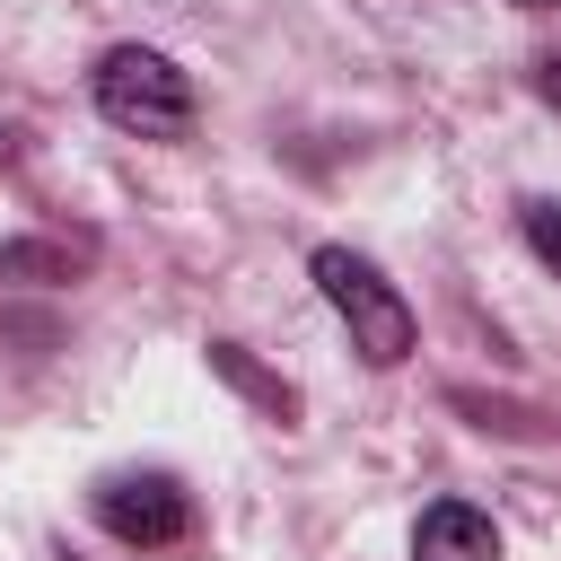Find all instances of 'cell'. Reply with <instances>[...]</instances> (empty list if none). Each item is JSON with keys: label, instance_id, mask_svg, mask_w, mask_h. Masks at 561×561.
<instances>
[{"label": "cell", "instance_id": "cell-1", "mask_svg": "<svg viewBox=\"0 0 561 561\" xmlns=\"http://www.w3.org/2000/svg\"><path fill=\"white\" fill-rule=\"evenodd\" d=\"M88 96L114 131H140V140H184L193 131V79L149 44H114L88 70Z\"/></svg>", "mask_w": 561, "mask_h": 561}, {"label": "cell", "instance_id": "cell-4", "mask_svg": "<svg viewBox=\"0 0 561 561\" xmlns=\"http://www.w3.org/2000/svg\"><path fill=\"white\" fill-rule=\"evenodd\" d=\"M412 561H500V526L473 500H438L412 526Z\"/></svg>", "mask_w": 561, "mask_h": 561}, {"label": "cell", "instance_id": "cell-5", "mask_svg": "<svg viewBox=\"0 0 561 561\" xmlns=\"http://www.w3.org/2000/svg\"><path fill=\"white\" fill-rule=\"evenodd\" d=\"M210 368H219V377H237V386H245V394H254V403H272V412H280V421H289V412H298V394H289V386H272V377H263V368H254V359H245V351H237V342H210Z\"/></svg>", "mask_w": 561, "mask_h": 561}, {"label": "cell", "instance_id": "cell-2", "mask_svg": "<svg viewBox=\"0 0 561 561\" xmlns=\"http://www.w3.org/2000/svg\"><path fill=\"white\" fill-rule=\"evenodd\" d=\"M316 289H324V307L342 316V333H351V351L368 359V368H394L403 351H412V307H403V289L368 263V254H351V245H316Z\"/></svg>", "mask_w": 561, "mask_h": 561}, {"label": "cell", "instance_id": "cell-3", "mask_svg": "<svg viewBox=\"0 0 561 561\" xmlns=\"http://www.w3.org/2000/svg\"><path fill=\"white\" fill-rule=\"evenodd\" d=\"M88 508H96V526H105V535H123V543H140V552H158V543H184V535H193V500H184V482H175V473H105Z\"/></svg>", "mask_w": 561, "mask_h": 561}, {"label": "cell", "instance_id": "cell-6", "mask_svg": "<svg viewBox=\"0 0 561 561\" xmlns=\"http://www.w3.org/2000/svg\"><path fill=\"white\" fill-rule=\"evenodd\" d=\"M517 228H526L535 263H543V272H561V202H526V210H517Z\"/></svg>", "mask_w": 561, "mask_h": 561}, {"label": "cell", "instance_id": "cell-9", "mask_svg": "<svg viewBox=\"0 0 561 561\" xmlns=\"http://www.w3.org/2000/svg\"><path fill=\"white\" fill-rule=\"evenodd\" d=\"M0 167H9V131H0Z\"/></svg>", "mask_w": 561, "mask_h": 561}, {"label": "cell", "instance_id": "cell-7", "mask_svg": "<svg viewBox=\"0 0 561 561\" xmlns=\"http://www.w3.org/2000/svg\"><path fill=\"white\" fill-rule=\"evenodd\" d=\"M535 88H543V105H561V53H552V61L535 70Z\"/></svg>", "mask_w": 561, "mask_h": 561}, {"label": "cell", "instance_id": "cell-8", "mask_svg": "<svg viewBox=\"0 0 561 561\" xmlns=\"http://www.w3.org/2000/svg\"><path fill=\"white\" fill-rule=\"evenodd\" d=\"M517 9H561V0H517Z\"/></svg>", "mask_w": 561, "mask_h": 561}]
</instances>
